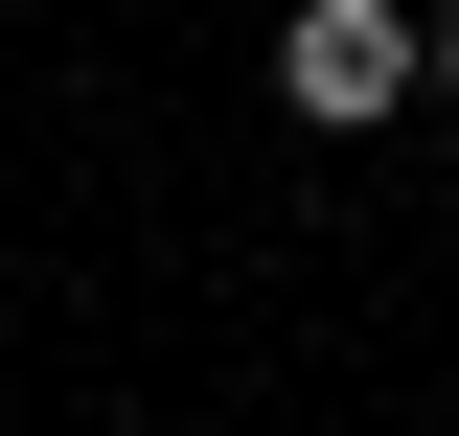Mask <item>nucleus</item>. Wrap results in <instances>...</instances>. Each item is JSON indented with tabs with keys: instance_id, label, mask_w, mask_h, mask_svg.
I'll return each mask as SVG.
<instances>
[{
	"instance_id": "1",
	"label": "nucleus",
	"mask_w": 459,
	"mask_h": 436,
	"mask_svg": "<svg viewBox=\"0 0 459 436\" xmlns=\"http://www.w3.org/2000/svg\"><path fill=\"white\" fill-rule=\"evenodd\" d=\"M413 69H437V23H413V0H299V23H276V92L322 115V138L413 115Z\"/></svg>"
},
{
	"instance_id": "2",
	"label": "nucleus",
	"mask_w": 459,
	"mask_h": 436,
	"mask_svg": "<svg viewBox=\"0 0 459 436\" xmlns=\"http://www.w3.org/2000/svg\"><path fill=\"white\" fill-rule=\"evenodd\" d=\"M437 92H459V0H437Z\"/></svg>"
}]
</instances>
